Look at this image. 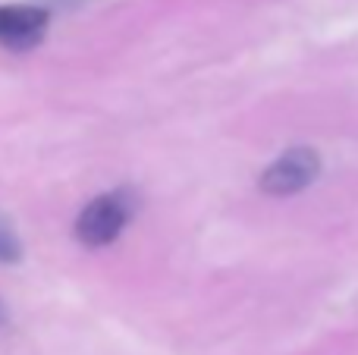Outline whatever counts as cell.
Returning a JSON list of instances; mask_svg holds the SVG:
<instances>
[{
  "instance_id": "2",
  "label": "cell",
  "mask_w": 358,
  "mask_h": 355,
  "mask_svg": "<svg viewBox=\"0 0 358 355\" xmlns=\"http://www.w3.org/2000/svg\"><path fill=\"white\" fill-rule=\"evenodd\" d=\"M321 173V157L315 148H289L261 173V192L286 198L308 189Z\"/></svg>"
},
{
  "instance_id": "1",
  "label": "cell",
  "mask_w": 358,
  "mask_h": 355,
  "mask_svg": "<svg viewBox=\"0 0 358 355\" xmlns=\"http://www.w3.org/2000/svg\"><path fill=\"white\" fill-rule=\"evenodd\" d=\"M132 217V198L126 192H107L92 198L76 220V236L88 249H104L126 230Z\"/></svg>"
},
{
  "instance_id": "3",
  "label": "cell",
  "mask_w": 358,
  "mask_h": 355,
  "mask_svg": "<svg viewBox=\"0 0 358 355\" xmlns=\"http://www.w3.org/2000/svg\"><path fill=\"white\" fill-rule=\"evenodd\" d=\"M48 29V13L41 6H0V44L13 50L35 48Z\"/></svg>"
},
{
  "instance_id": "4",
  "label": "cell",
  "mask_w": 358,
  "mask_h": 355,
  "mask_svg": "<svg viewBox=\"0 0 358 355\" xmlns=\"http://www.w3.org/2000/svg\"><path fill=\"white\" fill-rule=\"evenodd\" d=\"M19 258H22V245L16 242L10 226L0 224V261H19Z\"/></svg>"
}]
</instances>
